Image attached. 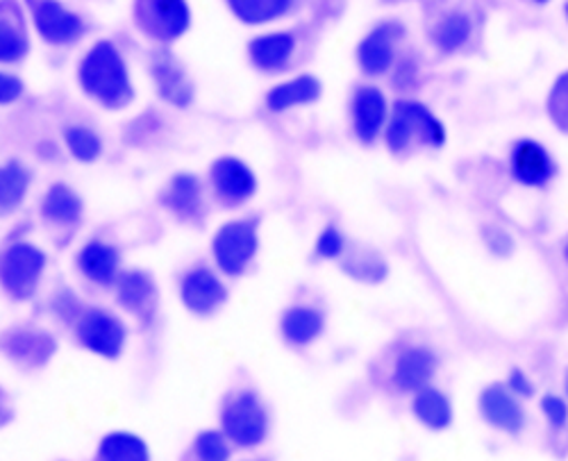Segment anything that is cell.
<instances>
[{
	"mask_svg": "<svg viewBox=\"0 0 568 461\" xmlns=\"http://www.w3.org/2000/svg\"><path fill=\"white\" fill-rule=\"evenodd\" d=\"M541 411H544V417H546L548 426L555 428V430H561V428L568 423V404H566L564 398H559V396H555V393L544 396V400H541Z\"/></svg>",
	"mask_w": 568,
	"mask_h": 461,
	"instance_id": "cell-38",
	"label": "cell"
},
{
	"mask_svg": "<svg viewBox=\"0 0 568 461\" xmlns=\"http://www.w3.org/2000/svg\"><path fill=\"white\" fill-rule=\"evenodd\" d=\"M84 198L67 180L51 182L37 201V221L58 248H64L75 242L84 225Z\"/></svg>",
	"mask_w": 568,
	"mask_h": 461,
	"instance_id": "cell-6",
	"label": "cell"
},
{
	"mask_svg": "<svg viewBox=\"0 0 568 461\" xmlns=\"http://www.w3.org/2000/svg\"><path fill=\"white\" fill-rule=\"evenodd\" d=\"M473 32V21L464 12H450L446 14L433 30V39L437 49L444 53H455L468 41Z\"/></svg>",
	"mask_w": 568,
	"mask_h": 461,
	"instance_id": "cell-33",
	"label": "cell"
},
{
	"mask_svg": "<svg viewBox=\"0 0 568 461\" xmlns=\"http://www.w3.org/2000/svg\"><path fill=\"white\" fill-rule=\"evenodd\" d=\"M344 273L351 275V278L357 283L377 285L387 278V264L383 262L381 255L368 253V250L353 253L348 248V253L344 255Z\"/></svg>",
	"mask_w": 568,
	"mask_h": 461,
	"instance_id": "cell-34",
	"label": "cell"
},
{
	"mask_svg": "<svg viewBox=\"0 0 568 461\" xmlns=\"http://www.w3.org/2000/svg\"><path fill=\"white\" fill-rule=\"evenodd\" d=\"M301 39L294 30H266L257 32L246 43L248 64L268 78L287 75L298 58Z\"/></svg>",
	"mask_w": 568,
	"mask_h": 461,
	"instance_id": "cell-17",
	"label": "cell"
},
{
	"mask_svg": "<svg viewBox=\"0 0 568 461\" xmlns=\"http://www.w3.org/2000/svg\"><path fill=\"white\" fill-rule=\"evenodd\" d=\"M298 0H225L227 12L248 28H266L287 19Z\"/></svg>",
	"mask_w": 568,
	"mask_h": 461,
	"instance_id": "cell-28",
	"label": "cell"
},
{
	"mask_svg": "<svg viewBox=\"0 0 568 461\" xmlns=\"http://www.w3.org/2000/svg\"><path fill=\"white\" fill-rule=\"evenodd\" d=\"M548 114L559 130L568 132V71L564 75H559L550 89Z\"/></svg>",
	"mask_w": 568,
	"mask_h": 461,
	"instance_id": "cell-37",
	"label": "cell"
},
{
	"mask_svg": "<svg viewBox=\"0 0 568 461\" xmlns=\"http://www.w3.org/2000/svg\"><path fill=\"white\" fill-rule=\"evenodd\" d=\"M60 144L64 155L78 164H97L105 155L103 132L87 121H67L60 127Z\"/></svg>",
	"mask_w": 568,
	"mask_h": 461,
	"instance_id": "cell-26",
	"label": "cell"
},
{
	"mask_svg": "<svg viewBox=\"0 0 568 461\" xmlns=\"http://www.w3.org/2000/svg\"><path fill=\"white\" fill-rule=\"evenodd\" d=\"M234 445L219 428H207L194 434L180 461H232Z\"/></svg>",
	"mask_w": 568,
	"mask_h": 461,
	"instance_id": "cell-31",
	"label": "cell"
},
{
	"mask_svg": "<svg viewBox=\"0 0 568 461\" xmlns=\"http://www.w3.org/2000/svg\"><path fill=\"white\" fill-rule=\"evenodd\" d=\"M412 411L420 426L442 432L453 423V404L448 396L435 387H423L414 393Z\"/></svg>",
	"mask_w": 568,
	"mask_h": 461,
	"instance_id": "cell-30",
	"label": "cell"
},
{
	"mask_svg": "<svg viewBox=\"0 0 568 461\" xmlns=\"http://www.w3.org/2000/svg\"><path fill=\"white\" fill-rule=\"evenodd\" d=\"M389 101L385 91L375 84H357L348 101V119L355 140L364 146L375 144L389 123Z\"/></svg>",
	"mask_w": 568,
	"mask_h": 461,
	"instance_id": "cell-18",
	"label": "cell"
},
{
	"mask_svg": "<svg viewBox=\"0 0 568 461\" xmlns=\"http://www.w3.org/2000/svg\"><path fill=\"white\" fill-rule=\"evenodd\" d=\"M312 253L318 262L344 259V255L348 253V239L344 235V229L335 223H327L325 227H321V233L314 239Z\"/></svg>",
	"mask_w": 568,
	"mask_h": 461,
	"instance_id": "cell-35",
	"label": "cell"
},
{
	"mask_svg": "<svg viewBox=\"0 0 568 461\" xmlns=\"http://www.w3.org/2000/svg\"><path fill=\"white\" fill-rule=\"evenodd\" d=\"M242 461H268V459H262V457H253V459H242Z\"/></svg>",
	"mask_w": 568,
	"mask_h": 461,
	"instance_id": "cell-42",
	"label": "cell"
},
{
	"mask_svg": "<svg viewBox=\"0 0 568 461\" xmlns=\"http://www.w3.org/2000/svg\"><path fill=\"white\" fill-rule=\"evenodd\" d=\"M234 450H260L273 432V411L251 382H234L219 402V426Z\"/></svg>",
	"mask_w": 568,
	"mask_h": 461,
	"instance_id": "cell-3",
	"label": "cell"
},
{
	"mask_svg": "<svg viewBox=\"0 0 568 461\" xmlns=\"http://www.w3.org/2000/svg\"><path fill=\"white\" fill-rule=\"evenodd\" d=\"M34 189V168L21 157L0 160V218L21 214Z\"/></svg>",
	"mask_w": 568,
	"mask_h": 461,
	"instance_id": "cell-23",
	"label": "cell"
},
{
	"mask_svg": "<svg viewBox=\"0 0 568 461\" xmlns=\"http://www.w3.org/2000/svg\"><path fill=\"white\" fill-rule=\"evenodd\" d=\"M480 413L491 428L507 434H518L526 428V409L505 385H491L483 391Z\"/></svg>",
	"mask_w": 568,
	"mask_h": 461,
	"instance_id": "cell-24",
	"label": "cell"
},
{
	"mask_svg": "<svg viewBox=\"0 0 568 461\" xmlns=\"http://www.w3.org/2000/svg\"><path fill=\"white\" fill-rule=\"evenodd\" d=\"M114 307L141 330L158 326L162 311V289L155 273L141 266H128L114 289Z\"/></svg>",
	"mask_w": 568,
	"mask_h": 461,
	"instance_id": "cell-12",
	"label": "cell"
},
{
	"mask_svg": "<svg viewBox=\"0 0 568 461\" xmlns=\"http://www.w3.org/2000/svg\"><path fill=\"white\" fill-rule=\"evenodd\" d=\"M205 184L216 207L225 212H242L260 192V175L244 157L225 153L210 162Z\"/></svg>",
	"mask_w": 568,
	"mask_h": 461,
	"instance_id": "cell-11",
	"label": "cell"
},
{
	"mask_svg": "<svg viewBox=\"0 0 568 461\" xmlns=\"http://www.w3.org/2000/svg\"><path fill=\"white\" fill-rule=\"evenodd\" d=\"M262 253V216L255 212L232 214L210 239V262L227 280H242L255 268Z\"/></svg>",
	"mask_w": 568,
	"mask_h": 461,
	"instance_id": "cell-4",
	"label": "cell"
},
{
	"mask_svg": "<svg viewBox=\"0 0 568 461\" xmlns=\"http://www.w3.org/2000/svg\"><path fill=\"white\" fill-rule=\"evenodd\" d=\"M175 294L186 314L214 318L230 303V280L210 259H199L178 273Z\"/></svg>",
	"mask_w": 568,
	"mask_h": 461,
	"instance_id": "cell-7",
	"label": "cell"
},
{
	"mask_svg": "<svg viewBox=\"0 0 568 461\" xmlns=\"http://www.w3.org/2000/svg\"><path fill=\"white\" fill-rule=\"evenodd\" d=\"M130 19L134 30L155 43V49H171L194 23L189 0H132Z\"/></svg>",
	"mask_w": 568,
	"mask_h": 461,
	"instance_id": "cell-10",
	"label": "cell"
},
{
	"mask_svg": "<svg viewBox=\"0 0 568 461\" xmlns=\"http://www.w3.org/2000/svg\"><path fill=\"white\" fill-rule=\"evenodd\" d=\"M84 305H87V303L82 300V296H80L71 285H58V287L49 294V298H45L43 311L49 314V318H51L53 322H58V326H62V328L69 332Z\"/></svg>",
	"mask_w": 568,
	"mask_h": 461,
	"instance_id": "cell-32",
	"label": "cell"
},
{
	"mask_svg": "<svg viewBox=\"0 0 568 461\" xmlns=\"http://www.w3.org/2000/svg\"><path fill=\"white\" fill-rule=\"evenodd\" d=\"M34 37L53 51H69L84 41L89 19L64 0H23Z\"/></svg>",
	"mask_w": 568,
	"mask_h": 461,
	"instance_id": "cell-9",
	"label": "cell"
},
{
	"mask_svg": "<svg viewBox=\"0 0 568 461\" xmlns=\"http://www.w3.org/2000/svg\"><path fill=\"white\" fill-rule=\"evenodd\" d=\"M32 34L23 0H0V66L17 69L28 60Z\"/></svg>",
	"mask_w": 568,
	"mask_h": 461,
	"instance_id": "cell-20",
	"label": "cell"
},
{
	"mask_svg": "<svg viewBox=\"0 0 568 461\" xmlns=\"http://www.w3.org/2000/svg\"><path fill=\"white\" fill-rule=\"evenodd\" d=\"M564 255H566V262H568V242H566V248H564Z\"/></svg>",
	"mask_w": 568,
	"mask_h": 461,
	"instance_id": "cell-44",
	"label": "cell"
},
{
	"mask_svg": "<svg viewBox=\"0 0 568 461\" xmlns=\"http://www.w3.org/2000/svg\"><path fill=\"white\" fill-rule=\"evenodd\" d=\"M323 96V82L314 73H290L275 80L266 91L262 105L268 114L280 116L301 107L318 103Z\"/></svg>",
	"mask_w": 568,
	"mask_h": 461,
	"instance_id": "cell-21",
	"label": "cell"
},
{
	"mask_svg": "<svg viewBox=\"0 0 568 461\" xmlns=\"http://www.w3.org/2000/svg\"><path fill=\"white\" fill-rule=\"evenodd\" d=\"M383 140L392 153H403L414 142L439 148L446 142V130L442 121L423 103L398 101L389 114Z\"/></svg>",
	"mask_w": 568,
	"mask_h": 461,
	"instance_id": "cell-14",
	"label": "cell"
},
{
	"mask_svg": "<svg viewBox=\"0 0 568 461\" xmlns=\"http://www.w3.org/2000/svg\"><path fill=\"white\" fill-rule=\"evenodd\" d=\"M564 10H566V19H568V3H566V8H564Z\"/></svg>",
	"mask_w": 568,
	"mask_h": 461,
	"instance_id": "cell-45",
	"label": "cell"
},
{
	"mask_svg": "<svg viewBox=\"0 0 568 461\" xmlns=\"http://www.w3.org/2000/svg\"><path fill=\"white\" fill-rule=\"evenodd\" d=\"M511 175L526 187L541 189L555 177L552 155L535 140H524L511 148Z\"/></svg>",
	"mask_w": 568,
	"mask_h": 461,
	"instance_id": "cell-25",
	"label": "cell"
},
{
	"mask_svg": "<svg viewBox=\"0 0 568 461\" xmlns=\"http://www.w3.org/2000/svg\"><path fill=\"white\" fill-rule=\"evenodd\" d=\"M403 37V25L383 21L366 32L357 45V64L364 75L381 78L392 71L396 60V43Z\"/></svg>",
	"mask_w": 568,
	"mask_h": 461,
	"instance_id": "cell-22",
	"label": "cell"
},
{
	"mask_svg": "<svg viewBox=\"0 0 568 461\" xmlns=\"http://www.w3.org/2000/svg\"><path fill=\"white\" fill-rule=\"evenodd\" d=\"M58 350V335L41 322L17 320L0 328V357L23 373L43 371L55 359Z\"/></svg>",
	"mask_w": 568,
	"mask_h": 461,
	"instance_id": "cell-8",
	"label": "cell"
},
{
	"mask_svg": "<svg viewBox=\"0 0 568 461\" xmlns=\"http://www.w3.org/2000/svg\"><path fill=\"white\" fill-rule=\"evenodd\" d=\"M28 82L14 69L0 66V107H14L26 99Z\"/></svg>",
	"mask_w": 568,
	"mask_h": 461,
	"instance_id": "cell-36",
	"label": "cell"
},
{
	"mask_svg": "<svg viewBox=\"0 0 568 461\" xmlns=\"http://www.w3.org/2000/svg\"><path fill=\"white\" fill-rule=\"evenodd\" d=\"M34 155L39 157V162L53 164V162H58L64 155V148H62L60 140H41L37 144V148H34Z\"/></svg>",
	"mask_w": 568,
	"mask_h": 461,
	"instance_id": "cell-40",
	"label": "cell"
},
{
	"mask_svg": "<svg viewBox=\"0 0 568 461\" xmlns=\"http://www.w3.org/2000/svg\"><path fill=\"white\" fill-rule=\"evenodd\" d=\"M160 209L184 227H203L210 216V192L205 175L194 171H175L158 192Z\"/></svg>",
	"mask_w": 568,
	"mask_h": 461,
	"instance_id": "cell-13",
	"label": "cell"
},
{
	"mask_svg": "<svg viewBox=\"0 0 568 461\" xmlns=\"http://www.w3.org/2000/svg\"><path fill=\"white\" fill-rule=\"evenodd\" d=\"M509 391L518 398H528L535 393V385L530 382V378L520 371V368H514V371L509 373V382H507Z\"/></svg>",
	"mask_w": 568,
	"mask_h": 461,
	"instance_id": "cell-39",
	"label": "cell"
},
{
	"mask_svg": "<svg viewBox=\"0 0 568 461\" xmlns=\"http://www.w3.org/2000/svg\"><path fill=\"white\" fill-rule=\"evenodd\" d=\"M91 461H153V450L136 432L112 430L101 437Z\"/></svg>",
	"mask_w": 568,
	"mask_h": 461,
	"instance_id": "cell-29",
	"label": "cell"
},
{
	"mask_svg": "<svg viewBox=\"0 0 568 461\" xmlns=\"http://www.w3.org/2000/svg\"><path fill=\"white\" fill-rule=\"evenodd\" d=\"M327 328V314L312 300H294L277 316V335L284 346L305 350L314 346Z\"/></svg>",
	"mask_w": 568,
	"mask_h": 461,
	"instance_id": "cell-19",
	"label": "cell"
},
{
	"mask_svg": "<svg viewBox=\"0 0 568 461\" xmlns=\"http://www.w3.org/2000/svg\"><path fill=\"white\" fill-rule=\"evenodd\" d=\"M532 3H539V6H544V3H548V0H532Z\"/></svg>",
	"mask_w": 568,
	"mask_h": 461,
	"instance_id": "cell-43",
	"label": "cell"
},
{
	"mask_svg": "<svg viewBox=\"0 0 568 461\" xmlns=\"http://www.w3.org/2000/svg\"><path fill=\"white\" fill-rule=\"evenodd\" d=\"M73 268L84 285L101 291H112L128 266L123 248L114 239L105 235H93L75 248Z\"/></svg>",
	"mask_w": 568,
	"mask_h": 461,
	"instance_id": "cell-15",
	"label": "cell"
},
{
	"mask_svg": "<svg viewBox=\"0 0 568 461\" xmlns=\"http://www.w3.org/2000/svg\"><path fill=\"white\" fill-rule=\"evenodd\" d=\"M14 413H17L14 400H12L10 391L0 385V430L8 428L14 421Z\"/></svg>",
	"mask_w": 568,
	"mask_h": 461,
	"instance_id": "cell-41",
	"label": "cell"
},
{
	"mask_svg": "<svg viewBox=\"0 0 568 461\" xmlns=\"http://www.w3.org/2000/svg\"><path fill=\"white\" fill-rule=\"evenodd\" d=\"M49 268V250L32 239V223L23 221L0 244V294L12 303L37 300Z\"/></svg>",
	"mask_w": 568,
	"mask_h": 461,
	"instance_id": "cell-2",
	"label": "cell"
},
{
	"mask_svg": "<svg viewBox=\"0 0 568 461\" xmlns=\"http://www.w3.org/2000/svg\"><path fill=\"white\" fill-rule=\"evenodd\" d=\"M435 373H437V357L428 348L412 346L398 355L392 380L400 391L416 393L423 387L430 385Z\"/></svg>",
	"mask_w": 568,
	"mask_h": 461,
	"instance_id": "cell-27",
	"label": "cell"
},
{
	"mask_svg": "<svg viewBox=\"0 0 568 461\" xmlns=\"http://www.w3.org/2000/svg\"><path fill=\"white\" fill-rule=\"evenodd\" d=\"M73 344L91 357L119 361L130 346L132 322L116 309L87 303L69 330Z\"/></svg>",
	"mask_w": 568,
	"mask_h": 461,
	"instance_id": "cell-5",
	"label": "cell"
},
{
	"mask_svg": "<svg viewBox=\"0 0 568 461\" xmlns=\"http://www.w3.org/2000/svg\"><path fill=\"white\" fill-rule=\"evenodd\" d=\"M149 78L155 96L166 107L189 110L196 103V82L186 64L171 49H153L149 55Z\"/></svg>",
	"mask_w": 568,
	"mask_h": 461,
	"instance_id": "cell-16",
	"label": "cell"
},
{
	"mask_svg": "<svg viewBox=\"0 0 568 461\" xmlns=\"http://www.w3.org/2000/svg\"><path fill=\"white\" fill-rule=\"evenodd\" d=\"M80 94L105 112H123L136 101L130 60L114 39H97L75 62Z\"/></svg>",
	"mask_w": 568,
	"mask_h": 461,
	"instance_id": "cell-1",
	"label": "cell"
}]
</instances>
